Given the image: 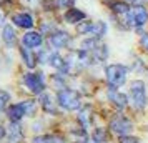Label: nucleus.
Masks as SVG:
<instances>
[{"label": "nucleus", "instance_id": "nucleus-1", "mask_svg": "<svg viewBox=\"0 0 148 143\" xmlns=\"http://www.w3.org/2000/svg\"><path fill=\"white\" fill-rule=\"evenodd\" d=\"M105 75H107V80L112 87H120L125 83L127 80V68L123 65H108L105 68Z\"/></svg>", "mask_w": 148, "mask_h": 143}, {"label": "nucleus", "instance_id": "nucleus-2", "mask_svg": "<svg viewBox=\"0 0 148 143\" xmlns=\"http://www.w3.org/2000/svg\"><path fill=\"white\" fill-rule=\"evenodd\" d=\"M58 105L65 110H77L80 108V95L75 90L63 88L58 92Z\"/></svg>", "mask_w": 148, "mask_h": 143}, {"label": "nucleus", "instance_id": "nucleus-3", "mask_svg": "<svg viewBox=\"0 0 148 143\" xmlns=\"http://www.w3.org/2000/svg\"><path fill=\"white\" fill-rule=\"evenodd\" d=\"M130 100L133 103V107L136 110H141L147 103V93H145V83L141 80H136V82L132 83L130 87Z\"/></svg>", "mask_w": 148, "mask_h": 143}, {"label": "nucleus", "instance_id": "nucleus-4", "mask_svg": "<svg viewBox=\"0 0 148 143\" xmlns=\"http://www.w3.org/2000/svg\"><path fill=\"white\" fill-rule=\"evenodd\" d=\"M78 34H87L92 37H101L107 32V25L103 22H82L77 27Z\"/></svg>", "mask_w": 148, "mask_h": 143}, {"label": "nucleus", "instance_id": "nucleus-5", "mask_svg": "<svg viewBox=\"0 0 148 143\" xmlns=\"http://www.w3.org/2000/svg\"><path fill=\"white\" fill-rule=\"evenodd\" d=\"M127 15H128L130 25H133V27H141V25L148 20V12H147V8H143V7L130 8L127 12Z\"/></svg>", "mask_w": 148, "mask_h": 143}, {"label": "nucleus", "instance_id": "nucleus-6", "mask_svg": "<svg viewBox=\"0 0 148 143\" xmlns=\"http://www.w3.org/2000/svg\"><path fill=\"white\" fill-rule=\"evenodd\" d=\"M23 82L27 85V88L34 93H42L45 88V83H43V77L42 73H27L23 77Z\"/></svg>", "mask_w": 148, "mask_h": 143}, {"label": "nucleus", "instance_id": "nucleus-7", "mask_svg": "<svg viewBox=\"0 0 148 143\" xmlns=\"http://www.w3.org/2000/svg\"><path fill=\"white\" fill-rule=\"evenodd\" d=\"M110 128L113 130L116 135H121V136H125L128 135L130 131H132V128H133V125H132V122L130 120H127L125 116H115L113 120H112V123H110Z\"/></svg>", "mask_w": 148, "mask_h": 143}, {"label": "nucleus", "instance_id": "nucleus-8", "mask_svg": "<svg viewBox=\"0 0 148 143\" xmlns=\"http://www.w3.org/2000/svg\"><path fill=\"white\" fill-rule=\"evenodd\" d=\"M23 45L28 48H35V47H40L42 45V35L38 32H27L23 35Z\"/></svg>", "mask_w": 148, "mask_h": 143}, {"label": "nucleus", "instance_id": "nucleus-9", "mask_svg": "<svg viewBox=\"0 0 148 143\" xmlns=\"http://www.w3.org/2000/svg\"><path fill=\"white\" fill-rule=\"evenodd\" d=\"M7 115L12 122H18V120H22L23 115H27V113H25L23 105H22V103H17V105H10V108L7 110Z\"/></svg>", "mask_w": 148, "mask_h": 143}, {"label": "nucleus", "instance_id": "nucleus-10", "mask_svg": "<svg viewBox=\"0 0 148 143\" xmlns=\"http://www.w3.org/2000/svg\"><path fill=\"white\" fill-rule=\"evenodd\" d=\"M12 20H14V23L17 27H22V28H32L34 27V18L28 14H17V15H14Z\"/></svg>", "mask_w": 148, "mask_h": 143}, {"label": "nucleus", "instance_id": "nucleus-11", "mask_svg": "<svg viewBox=\"0 0 148 143\" xmlns=\"http://www.w3.org/2000/svg\"><path fill=\"white\" fill-rule=\"evenodd\" d=\"M68 42H70V37H68V34H65V32H57V34H52V37H50V43H52L55 48L65 47Z\"/></svg>", "mask_w": 148, "mask_h": 143}, {"label": "nucleus", "instance_id": "nucleus-12", "mask_svg": "<svg viewBox=\"0 0 148 143\" xmlns=\"http://www.w3.org/2000/svg\"><path fill=\"white\" fill-rule=\"evenodd\" d=\"M116 87H112L110 92H108V98L112 100V102L116 105V107H120V108H125V105H127V96L120 93V92H116Z\"/></svg>", "mask_w": 148, "mask_h": 143}, {"label": "nucleus", "instance_id": "nucleus-13", "mask_svg": "<svg viewBox=\"0 0 148 143\" xmlns=\"http://www.w3.org/2000/svg\"><path fill=\"white\" fill-rule=\"evenodd\" d=\"M83 18H85V14L78 8H68L65 14V22H68V23H77Z\"/></svg>", "mask_w": 148, "mask_h": 143}, {"label": "nucleus", "instance_id": "nucleus-14", "mask_svg": "<svg viewBox=\"0 0 148 143\" xmlns=\"http://www.w3.org/2000/svg\"><path fill=\"white\" fill-rule=\"evenodd\" d=\"M34 143H65V140L58 135H45V136L35 138Z\"/></svg>", "mask_w": 148, "mask_h": 143}, {"label": "nucleus", "instance_id": "nucleus-15", "mask_svg": "<svg viewBox=\"0 0 148 143\" xmlns=\"http://www.w3.org/2000/svg\"><path fill=\"white\" fill-rule=\"evenodd\" d=\"M8 135H10V138L14 140V142H20L22 140V130H20V125H18V122H12L10 123V131H8Z\"/></svg>", "mask_w": 148, "mask_h": 143}, {"label": "nucleus", "instance_id": "nucleus-16", "mask_svg": "<svg viewBox=\"0 0 148 143\" xmlns=\"http://www.w3.org/2000/svg\"><path fill=\"white\" fill-rule=\"evenodd\" d=\"M2 37H3V40H5L7 45L15 43V30H14V27L5 25V27H3V34H2Z\"/></svg>", "mask_w": 148, "mask_h": 143}, {"label": "nucleus", "instance_id": "nucleus-17", "mask_svg": "<svg viewBox=\"0 0 148 143\" xmlns=\"http://www.w3.org/2000/svg\"><path fill=\"white\" fill-rule=\"evenodd\" d=\"M22 57H23V62H25V65H27L28 68H34L35 67V58H34V55L30 53V50H28V47H22Z\"/></svg>", "mask_w": 148, "mask_h": 143}, {"label": "nucleus", "instance_id": "nucleus-18", "mask_svg": "<svg viewBox=\"0 0 148 143\" xmlns=\"http://www.w3.org/2000/svg\"><path fill=\"white\" fill-rule=\"evenodd\" d=\"M40 100H42V105H43V108L47 110V112H52V113H53L55 108H53V103H52V98H50V95L43 93Z\"/></svg>", "mask_w": 148, "mask_h": 143}, {"label": "nucleus", "instance_id": "nucleus-19", "mask_svg": "<svg viewBox=\"0 0 148 143\" xmlns=\"http://www.w3.org/2000/svg\"><path fill=\"white\" fill-rule=\"evenodd\" d=\"M22 105H23V108H25V113H27V115H34L35 110H37V103L32 102V100H25V102H22Z\"/></svg>", "mask_w": 148, "mask_h": 143}, {"label": "nucleus", "instance_id": "nucleus-20", "mask_svg": "<svg viewBox=\"0 0 148 143\" xmlns=\"http://www.w3.org/2000/svg\"><path fill=\"white\" fill-rule=\"evenodd\" d=\"M8 102H10V95H8L7 92L0 90V112L7 108V103H8Z\"/></svg>", "mask_w": 148, "mask_h": 143}, {"label": "nucleus", "instance_id": "nucleus-21", "mask_svg": "<svg viewBox=\"0 0 148 143\" xmlns=\"http://www.w3.org/2000/svg\"><path fill=\"white\" fill-rule=\"evenodd\" d=\"M93 140L97 143L105 142V131H103L101 128H97V130H95V133H93Z\"/></svg>", "mask_w": 148, "mask_h": 143}, {"label": "nucleus", "instance_id": "nucleus-22", "mask_svg": "<svg viewBox=\"0 0 148 143\" xmlns=\"http://www.w3.org/2000/svg\"><path fill=\"white\" fill-rule=\"evenodd\" d=\"M113 10L116 14H127V5L125 3H113Z\"/></svg>", "mask_w": 148, "mask_h": 143}, {"label": "nucleus", "instance_id": "nucleus-23", "mask_svg": "<svg viewBox=\"0 0 148 143\" xmlns=\"http://www.w3.org/2000/svg\"><path fill=\"white\" fill-rule=\"evenodd\" d=\"M141 47H143V48L148 52V35H147V34L141 37Z\"/></svg>", "mask_w": 148, "mask_h": 143}, {"label": "nucleus", "instance_id": "nucleus-24", "mask_svg": "<svg viewBox=\"0 0 148 143\" xmlns=\"http://www.w3.org/2000/svg\"><path fill=\"white\" fill-rule=\"evenodd\" d=\"M121 143H138V140H136V138H130V136H125V138L121 140Z\"/></svg>", "mask_w": 148, "mask_h": 143}, {"label": "nucleus", "instance_id": "nucleus-25", "mask_svg": "<svg viewBox=\"0 0 148 143\" xmlns=\"http://www.w3.org/2000/svg\"><path fill=\"white\" fill-rule=\"evenodd\" d=\"M73 0H60V5H72Z\"/></svg>", "mask_w": 148, "mask_h": 143}, {"label": "nucleus", "instance_id": "nucleus-26", "mask_svg": "<svg viewBox=\"0 0 148 143\" xmlns=\"http://www.w3.org/2000/svg\"><path fill=\"white\" fill-rule=\"evenodd\" d=\"M3 135H5V128H3V127H0V140L3 138Z\"/></svg>", "mask_w": 148, "mask_h": 143}, {"label": "nucleus", "instance_id": "nucleus-27", "mask_svg": "<svg viewBox=\"0 0 148 143\" xmlns=\"http://www.w3.org/2000/svg\"><path fill=\"white\" fill-rule=\"evenodd\" d=\"M3 20V14H2V12H0V22Z\"/></svg>", "mask_w": 148, "mask_h": 143}, {"label": "nucleus", "instance_id": "nucleus-28", "mask_svg": "<svg viewBox=\"0 0 148 143\" xmlns=\"http://www.w3.org/2000/svg\"><path fill=\"white\" fill-rule=\"evenodd\" d=\"M128 2H136V0H128Z\"/></svg>", "mask_w": 148, "mask_h": 143}, {"label": "nucleus", "instance_id": "nucleus-29", "mask_svg": "<svg viewBox=\"0 0 148 143\" xmlns=\"http://www.w3.org/2000/svg\"><path fill=\"white\" fill-rule=\"evenodd\" d=\"M95 143H97V142H95Z\"/></svg>", "mask_w": 148, "mask_h": 143}]
</instances>
